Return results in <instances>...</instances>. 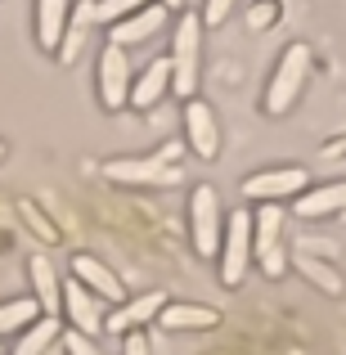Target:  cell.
I'll return each mask as SVG.
<instances>
[{
    "label": "cell",
    "mask_w": 346,
    "mask_h": 355,
    "mask_svg": "<svg viewBox=\"0 0 346 355\" xmlns=\"http://www.w3.org/2000/svg\"><path fill=\"white\" fill-rule=\"evenodd\" d=\"M311 68H315V59H311V45L306 41H293L284 54H279L275 72H270V86H266V99H261L266 117L293 113V104L302 99L306 81H311Z\"/></svg>",
    "instance_id": "cell-1"
},
{
    "label": "cell",
    "mask_w": 346,
    "mask_h": 355,
    "mask_svg": "<svg viewBox=\"0 0 346 355\" xmlns=\"http://www.w3.org/2000/svg\"><path fill=\"white\" fill-rule=\"evenodd\" d=\"M198 77H202V14L184 9L171 36V90L180 99H198Z\"/></svg>",
    "instance_id": "cell-2"
},
{
    "label": "cell",
    "mask_w": 346,
    "mask_h": 355,
    "mask_svg": "<svg viewBox=\"0 0 346 355\" xmlns=\"http://www.w3.org/2000/svg\"><path fill=\"white\" fill-rule=\"evenodd\" d=\"M104 180L121 184V189H175L184 180V166L166 162V157L148 153V157H113L104 162Z\"/></svg>",
    "instance_id": "cell-3"
},
{
    "label": "cell",
    "mask_w": 346,
    "mask_h": 355,
    "mask_svg": "<svg viewBox=\"0 0 346 355\" xmlns=\"http://www.w3.org/2000/svg\"><path fill=\"white\" fill-rule=\"evenodd\" d=\"M252 261L261 266L266 279H279L288 270V257H284V211L279 202H261L252 211Z\"/></svg>",
    "instance_id": "cell-4"
},
{
    "label": "cell",
    "mask_w": 346,
    "mask_h": 355,
    "mask_svg": "<svg viewBox=\"0 0 346 355\" xmlns=\"http://www.w3.org/2000/svg\"><path fill=\"white\" fill-rule=\"evenodd\" d=\"M220 239H225V211L211 184H198L189 193V243L198 257H220Z\"/></svg>",
    "instance_id": "cell-5"
},
{
    "label": "cell",
    "mask_w": 346,
    "mask_h": 355,
    "mask_svg": "<svg viewBox=\"0 0 346 355\" xmlns=\"http://www.w3.org/2000/svg\"><path fill=\"white\" fill-rule=\"evenodd\" d=\"M95 86H99V104H104V113H121V108L130 104V86H135L130 50H121V45H113V41L99 50Z\"/></svg>",
    "instance_id": "cell-6"
},
{
    "label": "cell",
    "mask_w": 346,
    "mask_h": 355,
    "mask_svg": "<svg viewBox=\"0 0 346 355\" xmlns=\"http://www.w3.org/2000/svg\"><path fill=\"white\" fill-rule=\"evenodd\" d=\"M220 284L239 288L248 279L252 266V211L248 207H234L225 216V239H220Z\"/></svg>",
    "instance_id": "cell-7"
},
{
    "label": "cell",
    "mask_w": 346,
    "mask_h": 355,
    "mask_svg": "<svg viewBox=\"0 0 346 355\" xmlns=\"http://www.w3.org/2000/svg\"><path fill=\"white\" fill-rule=\"evenodd\" d=\"M311 189V171L306 166H270L243 180V198L252 202H293Z\"/></svg>",
    "instance_id": "cell-8"
},
{
    "label": "cell",
    "mask_w": 346,
    "mask_h": 355,
    "mask_svg": "<svg viewBox=\"0 0 346 355\" xmlns=\"http://www.w3.org/2000/svg\"><path fill=\"white\" fill-rule=\"evenodd\" d=\"M63 315H68L72 333H86V338L104 333V324H108L104 297H95L86 284H77V279H68V284H63Z\"/></svg>",
    "instance_id": "cell-9"
},
{
    "label": "cell",
    "mask_w": 346,
    "mask_h": 355,
    "mask_svg": "<svg viewBox=\"0 0 346 355\" xmlns=\"http://www.w3.org/2000/svg\"><path fill=\"white\" fill-rule=\"evenodd\" d=\"M184 139L202 162L220 157V126H216V113L202 99H184Z\"/></svg>",
    "instance_id": "cell-10"
},
{
    "label": "cell",
    "mask_w": 346,
    "mask_h": 355,
    "mask_svg": "<svg viewBox=\"0 0 346 355\" xmlns=\"http://www.w3.org/2000/svg\"><path fill=\"white\" fill-rule=\"evenodd\" d=\"M166 14H171L166 5H144V9H135L130 18H121V23H113V27H108V41H113V45H121V50H135V45L153 41V36L162 32Z\"/></svg>",
    "instance_id": "cell-11"
},
{
    "label": "cell",
    "mask_w": 346,
    "mask_h": 355,
    "mask_svg": "<svg viewBox=\"0 0 346 355\" xmlns=\"http://www.w3.org/2000/svg\"><path fill=\"white\" fill-rule=\"evenodd\" d=\"M72 279H77V284H86L95 297H104L108 306H121V302H126V288H121V279H117L99 257H90V252H77V257H72Z\"/></svg>",
    "instance_id": "cell-12"
},
{
    "label": "cell",
    "mask_w": 346,
    "mask_h": 355,
    "mask_svg": "<svg viewBox=\"0 0 346 355\" xmlns=\"http://www.w3.org/2000/svg\"><path fill=\"white\" fill-rule=\"evenodd\" d=\"M162 306H166L162 293H139V297H130V302H121V306H113V311H108L104 333H117V338H126V333L144 329L148 320H157V315H162Z\"/></svg>",
    "instance_id": "cell-13"
},
{
    "label": "cell",
    "mask_w": 346,
    "mask_h": 355,
    "mask_svg": "<svg viewBox=\"0 0 346 355\" xmlns=\"http://www.w3.org/2000/svg\"><path fill=\"white\" fill-rule=\"evenodd\" d=\"M293 211H297L302 220H329V216H342V211H346V180L311 184L302 198H293Z\"/></svg>",
    "instance_id": "cell-14"
},
{
    "label": "cell",
    "mask_w": 346,
    "mask_h": 355,
    "mask_svg": "<svg viewBox=\"0 0 346 355\" xmlns=\"http://www.w3.org/2000/svg\"><path fill=\"white\" fill-rule=\"evenodd\" d=\"M72 23V0H36V45L59 59L63 32Z\"/></svg>",
    "instance_id": "cell-15"
},
{
    "label": "cell",
    "mask_w": 346,
    "mask_h": 355,
    "mask_svg": "<svg viewBox=\"0 0 346 355\" xmlns=\"http://www.w3.org/2000/svg\"><path fill=\"white\" fill-rule=\"evenodd\" d=\"M157 324L171 333H202V329H220V311L216 306H193V302H166Z\"/></svg>",
    "instance_id": "cell-16"
},
{
    "label": "cell",
    "mask_w": 346,
    "mask_h": 355,
    "mask_svg": "<svg viewBox=\"0 0 346 355\" xmlns=\"http://www.w3.org/2000/svg\"><path fill=\"white\" fill-rule=\"evenodd\" d=\"M166 90H171V54L166 59H153L144 72H135V86H130V108H153L166 99Z\"/></svg>",
    "instance_id": "cell-17"
},
{
    "label": "cell",
    "mask_w": 346,
    "mask_h": 355,
    "mask_svg": "<svg viewBox=\"0 0 346 355\" xmlns=\"http://www.w3.org/2000/svg\"><path fill=\"white\" fill-rule=\"evenodd\" d=\"M293 266H297V275H302L311 288H320L324 297H342V293H346V279H342V270L333 266V261L311 257V252H297Z\"/></svg>",
    "instance_id": "cell-18"
},
{
    "label": "cell",
    "mask_w": 346,
    "mask_h": 355,
    "mask_svg": "<svg viewBox=\"0 0 346 355\" xmlns=\"http://www.w3.org/2000/svg\"><path fill=\"white\" fill-rule=\"evenodd\" d=\"M90 27H95V0H72V23L63 32V45H59V63H77L81 50L90 41Z\"/></svg>",
    "instance_id": "cell-19"
},
{
    "label": "cell",
    "mask_w": 346,
    "mask_h": 355,
    "mask_svg": "<svg viewBox=\"0 0 346 355\" xmlns=\"http://www.w3.org/2000/svg\"><path fill=\"white\" fill-rule=\"evenodd\" d=\"M27 275H32V297H36V306H41L45 315H59V306H63V284H59V275H54V261H50V257H32Z\"/></svg>",
    "instance_id": "cell-20"
},
{
    "label": "cell",
    "mask_w": 346,
    "mask_h": 355,
    "mask_svg": "<svg viewBox=\"0 0 346 355\" xmlns=\"http://www.w3.org/2000/svg\"><path fill=\"white\" fill-rule=\"evenodd\" d=\"M63 342V329H59V315H41L36 324H27L14 342V355H45L50 347Z\"/></svg>",
    "instance_id": "cell-21"
},
{
    "label": "cell",
    "mask_w": 346,
    "mask_h": 355,
    "mask_svg": "<svg viewBox=\"0 0 346 355\" xmlns=\"http://www.w3.org/2000/svg\"><path fill=\"white\" fill-rule=\"evenodd\" d=\"M41 306H36V297H9V302H0V338H9V333H23L27 324L41 320Z\"/></svg>",
    "instance_id": "cell-22"
},
{
    "label": "cell",
    "mask_w": 346,
    "mask_h": 355,
    "mask_svg": "<svg viewBox=\"0 0 346 355\" xmlns=\"http://www.w3.org/2000/svg\"><path fill=\"white\" fill-rule=\"evenodd\" d=\"M153 5V0H95V23H121V18H130L135 9Z\"/></svg>",
    "instance_id": "cell-23"
},
{
    "label": "cell",
    "mask_w": 346,
    "mask_h": 355,
    "mask_svg": "<svg viewBox=\"0 0 346 355\" xmlns=\"http://www.w3.org/2000/svg\"><path fill=\"white\" fill-rule=\"evenodd\" d=\"M279 18H284V0H257V5L248 9V23L257 27H270V23H279Z\"/></svg>",
    "instance_id": "cell-24"
},
{
    "label": "cell",
    "mask_w": 346,
    "mask_h": 355,
    "mask_svg": "<svg viewBox=\"0 0 346 355\" xmlns=\"http://www.w3.org/2000/svg\"><path fill=\"white\" fill-rule=\"evenodd\" d=\"M234 5L239 0H202V27H220L234 14Z\"/></svg>",
    "instance_id": "cell-25"
},
{
    "label": "cell",
    "mask_w": 346,
    "mask_h": 355,
    "mask_svg": "<svg viewBox=\"0 0 346 355\" xmlns=\"http://www.w3.org/2000/svg\"><path fill=\"white\" fill-rule=\"evenodd\" d=\"M63 351H68V355H104V351L95 347V342L86 338V333H72V329L63 333Z\"/></svg>",
    "instance_id": "cell-26"
},
{
    "label": "cell",
    "mask_w": 346,
    "mask_h": 355,
    "mask_svg": "<svg viewBox=\"0 0 346 355\" xmlns=\"http://www.w3.org/2000/svg\"><path fill=\"white\" fill-rule=\"evenodd\" d=\"M121 355H153V347H148V338L144 333H126V338H121Z\"/></svg>",
    "instance_id": "cell-27"
},
{
    "label": "cell",
    "mask_w": 346,
    "mask_h": 355,
    "mask_svg": "<svg viewBox=\"0 0 346 355\" xmlns=\"http://www.w3.org/2000/svg\"><path fill=\"white\" fill-rule=\"evenodd\" d=\"M157 5H166V9H180V5H184V0H157Z\"/></svg>",
    "instance_id": "cell-28"
},
{
    "label": "cell",
    "mask_w": 346,
    "mask_h": 355,
    "mask_svg": "<svg viewBox=\"0 0 346 355\" xmlns=\"http://www.w3.org/2000/svg\"><path fill=\"white\" fill-rule=\"evenodd\" d=\"M45 355H68V351H63V342H59V347H50V351H45Z\"/></svg>",
    "instance_id": "cell-29"
},
{
    "label": "cell",
    "mask_w": 346,
    "mask_h": 355,
    "mask_svg": "<svg viewBox=\"0 0 346 355\" xmlns=\"http://www.w3.org/2000/svg\"><path fill=\"white\" fill-rule=\"evenodd\" d=\"M0 157H5V144H0Z\"/></svg>",
    "instance_id": "cell-30"
},
{
    "label": "cell",
    "mask_w": 346,
    "mask_h": 355,
    "mask_svg": "<svg viewBox=\"0 0 346 355\" xmlns=\"http://www.w3.org/2000/svg\"><path fill=\"white\" fill-rule=\"evenodd\" d=\"M0 355H5V351H0Z\"/></svg>",
    "instance_id": "cell-31"
}]
</instances>
